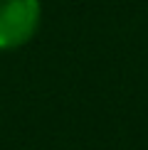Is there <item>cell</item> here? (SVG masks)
I'll return each mask as SVG.
<instances>
[{
	"label": "cell",
	"instance_id": "obj_1",
	"mask_svg": "<svg viewBox=\"0 0 148 150\" xmlns=\"http://www.w3.org/2000/svg\"><path fill=\"white\" fill-rule=\"evenodd\" d=\"M40 0H0V52L27 45L40 27Z\"/></svg>",
	"mask_w": 148,
	"mask_h": 150
}]
</instances>
